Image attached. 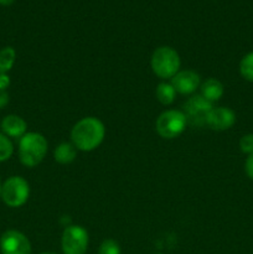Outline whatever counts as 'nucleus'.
Masks as SVG:
<instances>
[{"label": "nucleus", "mask_w": 253, "mask_h": 254, "mask_svg": "<svg viewBox=\"0 0 253 254\" xmlns=\"http://www.w3.org/2000/svg\"><path fill=\"white\" fill-rule=\"evenodd\" d=\"M186 124L188 122L184 112L175 111V109L166 111L156 119V131L163 138L173 139L183 133Z\"/></svg>", "instance_id": "obj_5"}, {"label": "nucleus", "mask_w": 253, "mask_h": 254, "mask_svg": "<svg viewBox=\"0 0 253 254\" xmlns=\"http://www.w3.org/2000/svg\"><path fill=\"white\" fill-rule=\"evenodd\" d=\"M26 122L19 116L10 114L1 121V130L9 138H22L26 134Z\"/></svg>", "instance_id": "obj_11"}, {"label": "nucleus", "mask_w": 253, "mask_h": 254, "mask_svg": "<svg viewBox=\"0 0 253 254\" xmlns=\"http://www.w3.org/2000/svg\"><path fill=\"white\" fill-rule=\"evenodd\" d=\"M212 103L206 101L201 94L193 96L184 106V114L186 122L193 127H202L206 124V118L212 109Z\"/></svg>", "instance_id": "obj_7"}, {"label": "nucleus", "mask_w": 253, "mask_h": 254, "mask_svg": "<svg viewBox=\"0 0 253 254\" xmlns=\"http://www.w3.org/2000/svg\"><path fill=\"white\" fill-rule=\"evenodd\" d=\"M240 72L246 81L253 82V51L241 60Z\"/></svg>", "instance_id": "obj_16"}, {"label": "nucleus", "mask_w": 253, "mask_h": 254, "mask_svg": "<svg viewBox=\"0 0 253 254\" xmlns=\"http://www.w3.org/2000/svg\"><path fill=\"white\" fill-rule=\"evenodd\" d=\"M151 68L160 78H173L180 68L179 54L169 46L159 47L151 56Z\"/></svg>", "instance_id": "obj_3"}, {"label": "nucleus", "mask_w": 253, "mask_h": 254, "mask_svg": "<svg viewBox=\"0 0 253 254\" xmlns=\"http://www.w3.org/2000/svg\"><path fill=\"white\" fill-rule=\"evenodd\" d=\"M12 153H14L12 143L4 133L0 131V161H5L10 159Z\"/></svg>", "instance_id": "obj_17"}, {"label": "nucleus", "mask_w": 253, "mask_h": 254, "mask_svg": "<svg viewBox=\"0 0 253 254\" xmlns=\"http://www.w3.org/2000/svg\"><path fill=\"white\" fill-rule=\"evenodd\" d=\"M1 254H31V243L24 233L9 230L0 237Z\"/></svg>", "instance_id": "obj_8"}, {"label": "nucleus", "mask_w": 253, "mask_h": 254, "mask_svg": "<svg viewBox=\"0 0 253 254\" xmlns=\"http://www.w3.org/2000/svg\"><path fill=\"white\" fill-rule=\"evenodd\" d=\"M175 89L171 86V83H160L156 88V97H158V101L161 104H171L175 99Z\"/></svg>", "instance_id": "obj_15"}, {"label": "nucleus", "mask_w": 253, "mask_h": 254, "mask_svg": "<svg viewBox=\"0 0 253 254\" xmlns=\"http://www.w3.org/2000/svg\"><path fill=\"white\" fill-rule=\"evenodd\" d=\"M40 254H56V253H52V252H44V253H40Z\"/></svg>", "instance_id": "obj_24"}, {"label": "nucleus", "mask_w": 253, "mask_h": 254, "mask_svg": "<svg viewBox=\"0 0 253 254\" xmlns=\"http://www.w3.org/2000/svg\"><path fill=\"white\" fill-rule=\"evenodd\" d=\"M1 186L2 184H1V180H0V195H1Z\"/></svg>", "instance_id": "obj_25"}, {"label": "nucleus", "mask_w": 253, "mask_h": 254, "mask_svg": "<svg viewBox=\"0 0 253 254\" xmlns=\"http://www.w3.org/2000/svg\"><path fill=\"white\" fill-rule=\"evenodd\" d=\"M15 0H0V5H4V6H9L14 2Z\"/></svg>", "instance_id": "obj_23"}, {"label": "nucleus", "mask_w": 253, "mask_h": 254, "mask_svg": "<svg viewBox=\"0 0 253 254\" xmlns=\"http://www.w3.org/2000/svg\"><path fill=\"white\" fill-rule=\"evenodd\" d=\"M223 94V84L216 78H208L201 84V96L210 103L218 101Z\"/></svg>", "instance_id": "obj_12"}, {"label": "nucleus", "mask_w": 253, "mask_h": 254, "mask_svg": "<svg viewBox=\"0 0 253 254\" xmlns=\"http://www.w3.org/2000/svg\"><path fill=\"white\" fill-rule=\"evenodd\" d=\"M30 195V186L21 176H11L6 179L1 186V195L9 207H20L27 201Z\"/></svg>", "instance_id": "obj_4"}, {"label": "nucleus", "mask_w": 253, "mask_h": 254, "mask_svg": "<svg viewBox=\"0 0 253 254\" xmlns=\"http://www.w3.org/2000/svg\"><path fill=\"white\" fill-rule=\"evenodd\" d=\"M171 86L178 93H193L200 86V76L196 72L190 71V69L180 71L171 78Z\"/></svg>", "instance_id": "obj_10"}, {"label": "nucleus", "mask_w": 253, "mask_h": 254, "mask_svg": "<svg viewBox=\"0 0 253 254\" xmlns=\"http://www.w3.org/2000/svg\"><path fill=\"white\" fill-rule=\"evenodd\" d=\"M63 254H84L88 247V233L81 226H68L62 233Z\"/></svg>", "instance_id": "obj_6"}, {"label": "nucleus", "mask_w": 253, "mask_h": 254, "mask_svg": "<svg viewBox=\"0 0 253 254\" xmlns=\"http://www.w3.org/2000/svg\"><path fill=\"white\" fill-rule=\"evenodd\" d=\"M7 103H9V94H7L6 91L0 89V109L4 108Z\"/></svg>", "instance_id": "obj_22"}, {"label": "nucleus", "mask_w": 253, "mask_h": 254, "mask_svg": "<svg viewBox=\"0 0 253 254\" xmlns=\"http://www.w3.org/2000/svg\"><path fill=\"white\" fill-rule=\"evenodd\" d=\"M10 84V78L6 73H0V89L5 91V89L9 87Z\"/></svg>", "instance_id": "obj_21"}, {"label": "nucleus", "mask_w": 253, "mask_h": 254, "mask_svg": "<svg viewBox=\"0 0 253 254\" xmlns=\"http://www.w3.org/2000/svg\"><path fill=\"white\" fill-rule=\"evenodd\" d=\"M236 116L233 111L225 107L212 108L206 118V126L213 130H227L235 124Z\"/></svg>", "instance_id": "obj_9"}, {"label": "nucleus", "mask_w": 253, "mask_h": 254, "mask_svg": "<svg viewBox=\"0 0 253 254\" xmlns=\"http://www.w3.org/2000/svg\"><path fill=\"white\" fill-rule=\"evenodd\" d=\"M245 169H246V174H247L248 178H250L251 180H253V154L248 155L247 160H246Z\"/></svg>", "instance_id": "obj_20"}, {"label": "nucleus", "mask_w": 253, "mask_h": 254, "mask_svg": "<svg viewBox=\"0 0 253 254\" xmlns=\"http://www.w3.org/2000/svg\"><path fill=\"white\" fill-rule=\"evenodd\" d=\"M47 153V140L39 133H26L19 141L20 161L27 168H34L44 160Z\"/></svg>", "instance_id": "obj_2"}, {"label": "nucleus", "mask_w": 253, "mask_h": 254, "mask_svg": "<svg viewBox=\"0 0 253 254\" xmlns=\"http://www.w3.org/2000/svg\"><path fill=\"white\" fill-rule=\"evenodd\" d=\"M15 50L12 47H4L0 50V73H7L15 62Z\"/></svg>", "instance_id": "obj_14"}, {"label": "nucleus", "mask_w": 253, "mask_h": 254, "mask_svg": "<svg viewBox=\"0 0 253 254\" xmlns=\"http://www.w3.org/2000/svg\"><path fill=\"white\" fill-rule=\"evenodd\" d=\"M240 148L245 154H253V134H246L241 138Z\"/></svg>", "instance_id": "obj_19"}, {"label": "nucleus", "mask_w": 253, "mask_h": 254, "mask_svg": "<svg viewBox=\"0 0 253 254\" xmlns=\"http://www.w3.org/2000/svg\"><path fill=\"white\" fill-rule=\"evenodd\" d=\"M106 129L103 123L94 117H87L74 124L71 131L72 144L82 151H92L101 145Z\"/></svg>", "instance_id": "obj_1"}, {"label": "nucleus", "mask_w": 253, "mask_h": 254, "mask_svg": "<svg viewBox=\"0 0 253 254\" xmlns=\"http://www.w3.org/2000/svg\"><path fill=\"white\" fill-rule=\"evenodd\" d=\"M98 254H121V247L114 240H104L99 246Z\"/></svg>", "instance_id": "obj_18"}, {"label": "nucleus", "mask_w": 253, "mask_h": 254, "mask_svg": "<svg viewBox=\"0 0 253 254\" xmlns=\"http://www.w3.org/2000/svg\"><path fill=\"white\" fill-rule=\"evenodd\" d=\"M77 149L72 143H62L55 150V160L60 164H69L76 158Z\"/></svg>", "instance_id": "obj_13"}]
</instances>
